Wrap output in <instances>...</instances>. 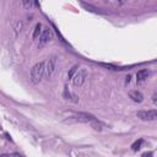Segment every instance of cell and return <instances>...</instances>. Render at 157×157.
Wrapping results in <instances>:
<instances>
[{"label": "cell", "mask_w": 157, "mask_h": 157, "mask_svg": "<svg viewBox=\"0 0 157 157\" xmlns=\"http://www.w3.org/2000/svg\"><path fill=\"white\" fill-rule=\"evenodd\" d=\"M142 157H152V152H145L142 155Z\"/></svg>", "instance_id": "obj_15"}, {"label": "cell", "mask_w": 157, "mask_h": 157, "mask_svg": "<svg viewBox=\"0 0 157 157\" xmlns=\"http://www.w3.org/2000/svg\"><path fill=\"white\" fill-rule=\"evenodd\" d=\"M53 37H54V33H53V31L49 27L43 28V31H42V33L39 36V44L40 45H44V44L49 43L53 39Z\"/></svg>", "instance_id": "obj_6"}, {"label": "cell", "mask_w": 157, "mask_h": 157, "mask_svg": "<svg viewBox=\"0 0 157 157\" xmlns=\"http://www.w3.org/2000/svg\"><path fill=\"white\" fill-rule=\"evenodd\" d=\"M152 101H153V103L156 104V94H153V96H152Z\"/></svg>", "instance_id": "obj_17"}, {"label": "cell", "mask_w": 157, "mask_h": 157, "mask_svg": "<svg viewBox=\"0 0 157 157\" xmlns=\"http://www.w3.org/2000/svg\"><path fill=\"white\" fill-rule=\"evenodd\" d=\"M10 157H22L20 153H12V155H10Z\"/></svg>", "instance_id": "obj_16"}, {"label": "cell", "mask_w": 157, "mask_h": 157, "mask_svg": "<svg viewBox=\"0 0 157 157\" xmlns=\"http://www.w3.org/2000/svg\"><path fill=\"white\" fill-rule=\"evenodd\" d=\"M142 142H144V140H142V139H139L137 141H135V142L131 145V150H132V151H139V150L141 148Z\"/></svg>", "instance_id": "obj_13"}, {"label": "cell", "mask_w": 157, "mask_h": 157, "mask_svg": "<svg viewBox=\"0 0 157 157\" xmlns=\"http://www.w3.org/2000/svg\"><path fill=\"white\" fill-rule=\"evenodd\" d=\"M0 157H10V155H0Z\"/></svg>", "instance_id": "obj_18"}, {"label": "cell", "mask_w": 157, "mask_h": 157, "mask_svg": "<svg viewBox=\"0 0 157 157\" xmlns=\"http://www.w3.org/2000/svg\"><path fill=\"white\" fill-rule=\"evenodd\" d=\"M148 76H150V71H148L147 69H141V70H139V71L136 72V80H137V82L145 81Z\"/></svg>", "instance_id": "obj_10"}, {"label": "cell", "mask_w": 157, "mask_h": 157, "mask_svg": "<svg viewBox=\"0 0 157 157\" xmlns=\"http://www.w3.org/2000/svg\"><path fill=\"white\" fill-rule=\"evenodd\" d=\"M43 77H44V61H39L31 69V81L33 83H39Z\"/></svg>", "instance_id": "obj_1"}, {"label": "cell", "mask_w": 157, "mask_h": 157, "mask_svg": "<svg viewBox=\"0 0 157 157\" xmlns=\"http://www.w3.org/2000/svg\"><path fill=\"white\" fill-rule=\"evenodd\" d=\"M90 124H91V126H92L94 130H98V131H102V130H103V128H104V125H103V124H102L97 118H96L94 120H92Z\"/></svg>", "instance_id": "obj_12"}, {"label": "cell", "mask_w": 157, "mask_h": 157, "mask_svg": "<svg viewBox=\"0 0 157 157\" xmlns=\"http://www.w3.org/2000/svg\"><path fill=\"white\" fill-rule=\"evenodd\" d=\"M77 69H78V66H74V67H72V69H71V70L69 71V75H67V77H69L70 80L72 78V76L75 75V72L77 71Z\"/></svg>", "instance_id": "obj_14"}, {"label": "cell", "mask_w": 157, "mask_h": 157, "mask_svg": "<svg viewBox=\"0 0 157 157\" xmlns=\"http://www.w3.org/2000/svg\"><path fill=\"white\" fill-rule=\"evenodd\" d=\"M56 69V56H52L44 61V77L50 78Z\"/></svg>", "instance_id": "obj_4"}, {"label": "cell", "mask_w": 157, "mask_h": 157, "mask_svg": "<svg viewBox=\"0 0 157 157\" xmlns=\"http://www.w3.org/2000/svg\"><path fill=\"white\" fill-rule=\"evenodd\" d=\"M67 114H69V119H72L75 121H80V123H91L92 120L96 119V117H93L92 114L83 113V112H80V113L69 112Z\"/></svg>", "instance_id": "obj_2"}, {"label": "cell", "mask_w": 157, "mask_h": 157, "mask_svg": "<svg viewBox=\"0 0 157 157\" xmlns=\"http://www.w3.org/2000/svg\"><path fill=\"white\" fill-rule=\"evenodd\" d=\"M87 75H88L87 69H85V67H78L71 80H72V82H74V85H75L76 87H81V86L85 83L86 78H87Z\"/></svg>", "instance_id": "obj_3"}, {"label": "cell", "mask_w": 157, "mask_h": 157, "mask_svg": "<svg viewBox=\"0 0 157 157\" xmlns=\"http://www.w3.org/2000/svg\"><path fill=\"white\" fill-rule=\"evenodd\" d=\"M129 97H130L134 102H136V103H141V102L144 101V94H142L140 91H130V92H129Z\"/></svg>", "instance_id": "obj_8"}, {"label": "cell", "mask_w": 157, "mask_h": 157, "mask_svg": "<svg viewBox=\"0 0 157 157\" xmlns=\"http://www.w3.org/2000/svg\"><path fill=\"white\" fill-rule=\"evenodd\" d=\"M63 97H64L66 101H70V102H72V103H77V102H78V96H77L76 93H74L67 86H65V88H64Z\"/></svg>", "instance_id": "obj_7"}, {"label": "cell", "mask_w": 157, "mask_h": 157, "mask_svg": "<svg viewBox=\"0 0 157 157\" xmlns=\"http://www.w3.org/2000/svg\"><path fill=\"white\" fill-rule=\"evenodd\" d=\"M22 27H23L22 21H15L13 22V25H12V36H13V38H16L21 33Z\"/></svg>", "instance_id": "obj_9"}, {"label": "cell", "mask_w": 157, "mask_h": 157, "mask_svg": "<svg viewBox=\"0 0 157 157\" xmlns=\"http://www.w3.org/2000/svg\"><path fill=\"white\" fill-rule=\"evenodd\" d=\"M136 117L140 118L141 120L145 121H153L157 119V110L152 109V110H139L136 113Z\"/></svg>", "instance_id": "obj_5"}, {"label": "cell", "mask_w": 157, "mask_h": 157, "mask_svg": "<svg viewBox=\"0 0 157 157\" xmlns=\"http://www.w3.org/2000/svg\"><path fill=\"white\" fill-rule=\"evenodd\" d=\"M43 28V25L40 23V22H38L36 26H34V29H33V34H32V38L33 39H36V38H38L39 36H40V33H42V29Z\"/></svg>", "instance_id": "obj_11"}]
</instances>
